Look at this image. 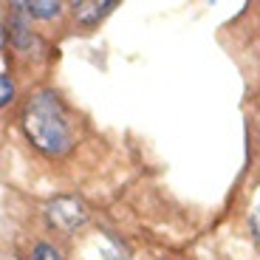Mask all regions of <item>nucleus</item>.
Wrapping results in <instances>:
<instances>
[{
  "instance_id": "2",
  "label": "nucleus",
  "mask_w": 260,
  "mask_h": 260,
  "mask_svg": "<svg viewBox=\"0 0 260 260\" xmlns=\"http://www.w3.org/2000/svg\"><path fill=\"white\" fill-rule=\"evenodd\" d=\"M85 218H88V212H85L82 201H77L71 195H59V198H54L48 204V221L57 229H62V232H71V229L82 226Z\"/></svg>"
},
{
  "instance_id": "4",
  "label": "nucleus",
  "mask_w": 260,
  "mask_h": 260,
  "mask_svg": "<svg viewBox=\"0 0 260 260\" xmlns=\"http://www.w3.org/2000/svg\"><path fill=\"white\" fill-rule=\"evenodd\" d=\"M20 6L26 9L31 17H40V20H51L59 14V9H62V3H57V0H31V3H20Z\"/></svg>"
},
{
  "instance_id": "5",
  "label": "nucleus",
  "mask_w": 260,
  "mask_h": 260,
  "mask_svg": "<svg viewBox=\"0 0 260 260\" xmlns=\"http://www.w3.org/2000/svg\"><path fill=\"white\" fill-rule=\"evenodd\" d=\"M34 260H59V254H57V249L46 246V243H40V246L34 249Z\"/></svg>"
},
{
  "instance_id": "3",
  "label": "nucleus",
  "mask_w": 260,
  "mask_h": 260,
  "mask_svg": "<svg viewBox=\"0 0 260 260\" xmlns=\"http://www.w3.org/2000/svg\"><path fill=\"white\" fill-rule=\"evenodd\" d=\"M113 9H116V0H79V3H74V17H77V23L93 28Z\"/></svg>"
},
{
  "instance_id": "1",
  "label": "nucleus",
  "mask_w": 260,
  "mask_h": 260,
  "mask_svg": "<svg viewBox=\"0 0 260 260\" xmlns=\"http://www.w3.org/2000/svg\"><path fill=\"white\" fill-rule=\"evenodd\" d=\"M23 127L31 144L48 156H62L71 147V127L62 105L54 93H40L26 105L23 113Z\"/></svg>"
},
{
  "instance_id": "6",
  "label": "nucleus",
  "mask_w": 260,
  "mask_h": 260,
  "mask_svg": "<svg viewBox=\"0 0 260 260\" xmlns=\"http://www.w3.org/2000/svg\"><path fill=\"white\" fill-rule=\"evenodd\" d=\"M12 93H14L12 79H9V77H0V102L9 105V102H12Z\"/></svg>"
}]
</instances>
